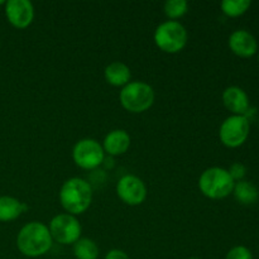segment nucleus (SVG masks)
<instances>
[{"mask_svg":"<svg viewBox=\"0 0 259 259\" xmlns=\"http://www.w3.org/2000/svg\"><path fill=\"white\" fill-rule=\"evenodd\" d=\"M27 209V205L12 196H0V222L9 223L18 219Z\"/></svg>","mask_w":259,"mask_h":259,"instance_id":"nucleus-15","label":"nucleus"},{"mask_svg":"<svg viewBox=\"0 0 259 259\" xmlns=\"http://www.w3.org/2000/svg\"><path fill=\"white\" fill-rule=\"evenodd\" d=\"M5 15L10 24L17 29H25L34 19V7L29 0H8Z\"/></svg>","mask_w":259,"mask_h":259,"instance_id":"nucleus-10","label":"nucleus"},{"mask_svg":"<svg viewBox=\"0 0 259 259\" xmlns=\"http://www.w3.org/2000/svg\"><path fill=\"white\" fill-rule=\"evenodd\" d=\"M5 3L7 2H4V0H0V5H5Z\"/></svg>","mask_w":259,"mask_h":259,"instance_id":"nucleus-23","label":"nucleus"},{"mask_svg":"<svg viewBox=\"0 0 259 259\" xmlns=\"http://www.w3.org/2000/svg\"><path fill=\"white\" fill-rule=\"evenodd\" d=\"M93 201V189L86 180L72 177L63 182L60 190V202L71 215L83 214Z\"/></svg>","mask_w":259,"mask_h":259,"instance_id":"nucleus-2","label":"nucleus"},{"mask_svg":"<svg viewBox=\"0 0 259 259\" xmlns=\"http://www.w3.org/2000/svg\"><path fill=\"white\" fill-rule=\"evenodd\" d=\"M48 229L52 239L62 245L75 244L81 238V232H82L80 222L71 214L56 215L51 220Z\"/></svg>","mask_w":259,"mask_h":259,"instance_id":"nucleus-7","label":"nucleus"},{"mask_svg":"<svg viewBox=\"0 0 259 259\" xmlns=\"http://www.w3.org/2000/svg\"><path fill=\"white\" fill-rule=\"evenodd\" d=\"M258 62H259V50H258Z\"/></svg>","mask_w":259,"mask_h":259,"instance_id":"nucleus-24","label":"nucleus"},{"mask_svg":"<svg viewBox=\"0 0 259 259\" xmlns=\"http://www.w3.org/2000/svg\"><path fill=\"white\" fill-rule=\"evenodd\" d=\"M250 0H224L220 4L222 12L229 18H238L245 14L250 8Z\"/></svg>","mask_w":259,"mask_h":259,"instance_id":"nucleus-18","label":"nucleus"},{"mask_svg":"<svg viewBox=\"0 0 259 259\" xmlns=\"http://www.w3.org/2000/svg\"><path fill=\"white\" fill-rule=\"evenodd\" d=\"M258 128H259V119H258Z\"/></svg>","mask_w":259,"mask_h":259,"instance_id":"nucleus-25","label":"nucleus"},{"mask_svg":"<svg viewBox=\"0 0 259 259\" xmlns=\"http://www.w3.org/2000/svg\"><path fill=\"white\" fill-rule=\"evenodd\" d=\"M104 259H131L125 252L120 249H111L106 253Z\"/></svg>","mask_w":259,"mask_h":259,"instance_id":"nucleus-22","label":"nucleus"},{"mask_svg":"<svg viewBox=\"0 0 259 259\" xmlns=\"http://www.w3.org/2000/svg\"><path fill=\"white\" fill-rule=\"evenodd\" d=\"M116 195L124 204L129 206H138L146 200L147 187L139 177L125 175L116 184Z\"/></svg>","mask_w":259,"mask_h":259,"instance_id":"nucleus-9","label":"nucleus"},{"mask_svg":"<svg viewBox=\"0 0 259 259\" xmlns=\"http://www.w3.org/2000/svg\"><path fill=\"white\" fill-rule=\"evenodd\" d=\"M233 195L239 204L253 205L258 201L259 190L254 184L243 180V181L235 182Z\"/></svg>","mask_w":259,"mask_h":259,"instance_id":"nucleus-16","label":"nucleus"},{"mask_svg":"<svg viewBox=\"0 0 259 259\" xmlns=\"http://www.w3.org/2000/svg\"><path fill=\"white\" fill-rule=\"evenodd\" d=\"M119 100L121 106L129 113H144L153 105L154 90L148 83L142 81H132L121 89Z\"/></svg>","mask_w":259,"mask_h":259,"instance_id":"nucleus-4","label":"nucleus"},{"mask_svg":"<svg viewBox=\"0 0 259 259\" xmlns=\"http://www.w3.org/2000/svg\"><path fill=\"white\" fill-rule=\"evenodd\" d=\"M154 43L166 53H179L187 45V30L177 20H167L161 23L154 32Z\"/></svg>","mask_w":259,"mask_h":259,"instance_id":"nucleus-5","label":"nucleus"},{"mask_svg":"<svg viewBox=\"0 0 259 259\" xmlns=\"http://www.w3.org/2000/svg\"><path fill=\"white\" fill-rule=\"evenodd\" d=\"M131 147V136L123 129H115L106 134L103 142V149L109 156H121Z\"/></svg>","mask_w":259,"mask_h":259,"instance_id":"nucleus-13","label":"nucleus"},{"mask_svg":"<svg viewBox=\"0 0 259 259\" xmlns=\"http://www.w3.org/2000/svg\"><path fill=\"white\" fill-rule=\"evenodd\" d=\"M230 51L242 58H250L258 53V42L254 35L245 29H238L230 34L228 40Z\"/></svg>","mask_w":259,"mask_h":259,"instance_id":"nucleus-11","label":"nucleus"},{"mask_svg":"<svg viewBox=\"0 0 259 259\" xmlns=\"http://www.w3.org/2000/svg\"><path fill=\"white\" fill-rule=\"evenodd\" d=\"M99 253L98 244L89 238H80L73 244V255L76 259H98Z\"/></svg>","mask_w":259,"mask_h":259,"instance_id":"nucleus-17","label":"nucleus"},{"mask_svg":"<svg viewBox=\"0 0 259 259\" xmlns=\"http://www.w3.org/2000/svg\"><path fill=\"white\" fill-rule=\"evenodd\" d=\"M163 10L168 19L176 20L186 14L189 10V4L186 0H167L164 3Z\"/></svg>","mask_w":259,"mask_h":259,"instance_id":"nucleus-19","label":"nucleus"},{"mask_svg":"<svg viewBox=\"0 0 259 259\" xmlns=\"http://www.w3.org/2000/svg\"><path fill=\"white\" fill-rule=\"evenodd\" d=\"M104 77L105 81L111 86H125L131 82V68L125 65V63L120 62V61H115V62L109 63L104 70Z\"/></svg>","mask_w":259,"mask_h":259,"instance_id":"nucleus-14","label":"nucleus"},{"mask_svg":"<svg viewBox=\"0 0 259 259\" xmlns=\"http://www.w3.org/2000/svg\"><path fill=\"white\" fill-rule=\"evenodd\" d=\"M225 259H253V253L244 245H237L227 253Z\"/></svg>","mask_w":259,"mask_h":259,"instance_id":"nucleus-20","label":"nucleus"},{"mask_svg":"<svg viewBox=\"0 0 259 259\" xmlns=\"http://www.w3.org/2000/svg\"><path fill=\"white\" fill-rule=\"evenodd\" d=\"M223 104L233 115H247L250 109L248 94L239 86H229L223 93Z\"/></svg>","mask_w":259,"mask_h":259,"instance_id":"nucleus-12","label":"nucleus"},{"mask_svg":"<svg viewBox=\"0 0 259 259\" xmlns=\"http://www.w3.org/2000/svg\"><path fill=\"white\" fill-rule=\"evenodd\" d=\"M53 244L50 229L39 222H30L19 230L17 248L28 258H37L47 254Z\"/></svg>","mask_w":259,"mask_h":259,"instance_id":"nucleus-1","label":"nucleus"},{"mask_svg":"<svg viewBox=\"0 0 259 259\" xmlns=\"http://www.w3.org/2000/svg\"><path fill=\"white\" fill-rule=\"evenodd\" d=\"M228 171H229L230 176H232V179L234 180L235 182L243 181L245 177V175H247V168H245L244 164L239 163V162H235V163H233Z\"/></svg>","mask_w":259,"mask_h":259,"instance_id":"nucleus-21","label":"nucleus"},{"mask_svg":"<svg viewBox=\"0 0 259 259\" xmlns=\"http://www.w3.org/2000/svg\"><path fill=\"white\" fill-rule=\"evenodd\" d=\"M235 181L229 171L223 167H210L199 179V189L204 196L211 200H222L233 194Z\"/></svg>","mask_w":259,"mask_h":259,"instance_id":"nucleus-3","label":"nucleus"},{"mask_svg":"<svg viewBox=\"0 0 259 259\" xmlns=\"http://www.w3.org/2000/svg\"><path fill=\"white\" fill-rule=\"evenodd\" d=\"M250 133L249 119L244 115H230L219 129L220 142L228 148H238L247 142Z\"/></svg>","mask_w":259,"mask_h":259,"instance_id":"nucleus-6","label":"nucleus"},{"mask_svg":"<svg viewBox=\"0 0 259 259\" xmlns=\"http://www.w3.org/2000/svg\"><path fill=\"white\" fill-rule=\"evenodd\" d=\"M73 162L82 169H95L100 166L105 158L103 146L98 141L85 138L78 141L72 149Z\"/></svg>","mask_w":259,"mask_h":259,"instance_id":"nucleus-8","label":"nucleus"}]
</instances>
